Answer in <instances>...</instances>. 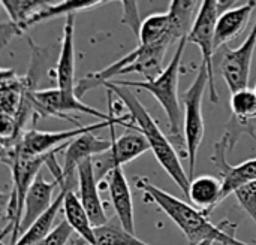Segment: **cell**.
<instances>
[{
    "label": "cell",
    "mask_w": 256,
    "mask_h": 245,
    "mask_svg": "<svg viewBox=\"0 0 256 245\" xmlns=\"http://www.w3.org/2000/svg\"><path fill=\"white\" fill-rule=\"evenodd\" d=\"M70 189L62 186L58 195L56 196L52 205L50 207V210L40 217L38 219L20 238L14 245H34L40 243L42 240H45L51 232H52V225L56 222V217L60 211V208H63V201H64V195L69 192Z\"/></svg>",
    "instance_id": "18"
},
{
    "label": "cell",
    "mask_w": 256,
    "mask_h": 245,
    "mask_svg": "<svg viewBox=\"0 0 256 245\" xmlns=\"http://www.w3.org/2000/svg\"><path fill=\"white\" fill-rule=\"evenodd\" d=\"M255 7L256 1H244L243 4H237L225 10L219 16L214 33V49H219L244 31Z\"/></svg>",
    "instance_id": "15"
},
{
    "label": "cell",
    "mask_w": 256,
    "mask_h": 245,
    "mask_svg": "<svg viewBox=\"0 0 256 245\" xmlns=\"http://www.w3.org/2000/svg\"><path fill=\"white\" fill-rule=\"evenodd\" d=\"M256 49V21L238 48H225L220 55V73L231 93L249 88L250 66Z\"/></svg>",
    "instance_id": "9"
},
{
    "label": "cell",
    "mask_w": 256,
    "mask_h": 245,
    "mask_svg": "<svg viewBox=\"0 0 256 245\" xmlns=\"http://www.w3.org/2000/svg\"><path fill=\"white\" fill-rule=\"evenodd\" d=\"M76 178H78V190H80V201L87 211L94 229L106 225L110 222L105 207L99 196V183L94 177L93 163L92 159L82 162L76 169Z\"/></svg>",
    "instance_id": "11"
},
{
    "label": "cell",
    "mask_w": 256,
    "mask_h": 245,
    "mask_svg": "<svg viewBox=\"0 0 256 245\" xmlns=\"http://www.w3.org/2000/svg\"><path fill=\"white\" fill-rule=\"evenodd\" d=\"M75 18L72 13L66 16L63 27V37L60 46V57L56 67L57 88L63 91H75Z\"/></svg>",
    "instance_id": "14"
},
{
    "label": "cell",
    "mask_w": 256,
    "mask_h": 245,
    "mask_svg": "<svg viewBox=\"0 0 256 245\" xmlns=\"http://www.w3.org/2000/svg\"><path fill=\"white\" fill-rule=\"evenodd\" d=\"M135 187L142 192V199L146 202L156 204L177 225L190 245L206 241L219 245H249L236 238V225H231L230 222H224L219 226L213 225L202 211L156 187L148 178L135 177Z\"/></svg>",
    "instance_id": "1"
},
{
    "label": "cell",
    "mask_w": 256,
    "mask_h": 245,
    "mask_svg": "<svg viewBox=\"0 0 256 245\" xmlns=\"http://www.w3.org/2000/svg\"><path fill=\"white\" fill-rule=\"evenodd\" d=\"M72 234H74L72 228L68 225L66 220H63L62 223H58L52 229V232L45 240H42L40 243H38V244L34 245H66L68 241L70 240Z\"/></svg>",
    "instance_id": "24"
},
{
    "label": "cell",
    "mask_w": 256,
    "mask_h": 245,
    "mask_svg": "<svg viewBox=\"0 0 256 245\" xmlns=\"http://www.w3.org/2000/svg\"><path fill=\"white\" fill-rule=\"evenodd\" d=\"M106 1L104 0H66V1H50L39 13H36L28 22L26 28L33 27L34 24H39L46 19H52L57 16H69L72 13H78L82 10H88L93 7H98Z\"/></svg>",
    "instance_id": "20"
},
{
    "label": "cell",
    "mask_w": 256,
    "mask_h": 245,
    "mask_svg": "<svg viewBox=\"0 0 256 245\" xmlns=\"http://www.w3.org/2000/svg\"><path fill=\"white\" fill-rule=\"evenodd\" d=\"M138 40L140 45H146V46L164 43V42L172 45L174 42H177V39L171 33V21L168 12L148 15L142 21Z\"/></svg>",
    "instance_id": "19"
},
{
    "label": "cell",
    "mask_w": 256,
    "mask_h": 245,
    "mask_svg": "<svg viewBox=\"0 0 256 245\" xmlns=\"http://www.w3.org/2000/svg\"><path fill=\"white\" fill-rule=\"evenodd\" d=\"M230 151V144L226 136L224 135L220 141L214 144L212 163L218 168L222 186H224V199L230 195H234L240 187L256 181V157L244 160L240 165H230L226 160V153Z\"/></svg>",
    "instance_id": "10"
},
{
    "label": "cell",
    "mask_w": 256,
    "mask_h": 245,
    "mask_svg": "<svg viewBox=\"0 0 256 245\" xmlns=\"http://www.w3.org/2000/svg\"><path fill=\"white\" fill-rule=\"evenodd\" d=\"M171 45L168 43H156V45H140L130 51L129 54L123 55L120 60L114 61L111 66L99 70L92 72L81 78L76 82L75 93L81 99L84 94H87L90 90L105 85L111 81V78L117 75H128V73H140L146 78V81L158 78L164 72V57L166 54V49Z\"/></svg>",
    "instance_id": "4"
},
{
    "label": "cell",
    "mask_w": 256,
    "mask_h": 245,
    "mask_svg": "<svg viewBox=\"0 0 256 245\" xmlns=\"http://www.w3.org/2000/svg\"><path fill=\"white\" fill-rule=\"evenodd\" d=\"M255 245H256V243H255Z\"/></svg>",
    "instance_id": "27"
},
{
    "label": "cell",
    "mask_w": 256,
    "mask_h": 245,
    "mask_svg": "<svg viewBox=\"0 0 256 245\" xmlns=\"http://www.w3.org/2000/svg\"><path fill=\"white\" fill-rule=\"evenodd\" d=\"M63 211H64V220L72 228L75 234L80 235V238L88 245H96V235H94V226L84 210L78 195H75L72 190H69L64 195L63 201Z\"/></svg>",
    "instance_id": "17"
},
{
    "label": "cell",
    "mask_w": 256,
    "mask_h": 245,
    "mask_svg": "<svg viewBox=\"0 0 256 245\" xmlns=\"http://www.w3.org/2000/svg\"><path fill=\"white\" fill-rule=\"evenodd\" d=\"M188 45V37L178 42V48L176 49L171 61L164 69V72L150 81H111L122 87H136L140 90L148 91L162 106L166 114L168 124H170V138L176 142V145H184L183 136V114L180 109V99H178V76H180V66L184 48ZM186 148V145H184Z\"/></svg>",
    "instance_id": "3"
},
{
    "label": "cell",
    "mask_w": 256,
    "mask_h": 245,
    "mask_svg": "<svg viewBox=\"0 0 256 245\" xmlns=\"http://www.w3.org/2000/svg\"><path fill=\"white\" fill-rule=\"evenodd\" d=\"M122 3V9H123V24H128L129 28L132 30V33L138 37L140 36V30L142 25V21L140 18V9H138V1H120Z\"/></svg>",
    "instance_id": "23"
},
{
    "label": "cell",
    "mask_w": 256,
    "mask_h": 245,
    "mask_svg": "<svg viewBox=\"0 0 256 245\" xmlns=\"http://www.w3.org/2000/svg\"><path fill=\"white\" fill-rule=\"evenodd\" d=\"M190 204L208 216L224 201L222 180L213 175H201L190 181L189 192L186 196Z\"/></svg>",
    "instance_id": "16"
},
{
    "label": "cell",
    "mask_w": 256,
    "mask_h": 245,
    "mask_svg": "<svg viewBox=\"0 0 256 245\" xmlns=\"http://www.w3.org/2000/svg\"><path fill=\"white\" fill-rule=\"evenodd\" d=\"M110 132H111V139H112L110 150L92 159L94 177L99 184L104 180H106L116 169L123 168V165L150 151V145L147 139L138 130L128 129V132L123 133L120 138L116 136L114 127H111Z\"/></svg>",
    "instance_id": "8"
},
{
    "label": "cell",
    "mask_w": 256,
    "mask_h": 245,
    "mask_svg": "<svg viewBox=\"0 0 256 245\" xmlns=\"http://www.w3.org/2000/svg\"><path fill=\"white\" fill-rule=\"evenodd\" d=\"M105 87L106 90L112 91L120 102H123V105L126 106L128 112L132 117V121L136 130L142 133V136L147 139L150 150L153 151L159 165L171 177V180L180 187L182 193L188 196L189 186H190L189 175L182 165V160H180L178 153L176 151V147L171 144L168 136L160 130L159 124L150 115L147 108L138 100V97L130 91V88L117 85L111 81L106 82Z\"/></svg>",
    "instance_id": "2"
},
{
    "label": "cell",
    "mask_w": 256,
    "mask_h": 245,
    "mask_svg": "<svg viewBox=\"0 0 256 245\" xmlns=\"http://www.w3.org/2000/svg\"><path fill=\"white\" fill-rule=\"evenodd\" d=\"M94 235L96 245H150L136 238L135 234L128 232L117 217H112L106 225L96 228Z\"/></svg>",
    "instance_id": "21"
},
{
    "label": "cell",
    "mask_w": 256,
    "mask_h": 245,
    "mask_svg": "<svg viewBox=\"0 0 256 245\" xmlns=\"http://www.w3.org/2000/svg\"><path fill=\"white\" fill-rule=\"evenodd\" d=\"M208 84V73L206 69V64L201 63L200 70L194 79V82L189 85V88L183 93V136H184V145H186V154L189 160V180H194L195 175V166H196V156L200 151V145L206 135V124L202 117V97L206 87Z\"/></svg>",
    "instance_id": "6"
},
{
    "label": "cell",
    "mask_w": 256,
    "mask_h": 245,
    "mask_svg": "<svg viewBox=\"0 0 256 245\" xmlns=\"http://www.w3.org/2000/svg\"><path fill=\"white\" fill-rule=\"evenodd\" d=\"M240 1L236 0H204L200 12L196 15V19L194 22V27L188 36V43H194L201 49L202 63L206 64L207 73H208V93L212 103L219 102V93L216 90L214 82V61L213 55L216 52L214 49V33H216V24L219 16L237 6Z\"/></svg>",
    "instance_id": "5"
},
{
    "label": "cell",
    "mask_w": 256,
    "mask_h": 245,
    "mask_svg": "<svg viewBox=\"0 0 256 245\" xmlns=\"http://www.w3.org/2000/svg\"><path fill=\"white\" fill-rule=\"evenodd\" d=\"M27 97L32 103V108L38 117H57L75 124V127H82L70 114L81 112L90 117L99 118L100 121H112L117 117L112 114H104L99 109H94L84 103L75 91H63L60 88H45L28 91Z\"/></svg>",
    "instance_id": "7"
},
{
    "label": "cell",
    "mask_w": 256,
    "mask_h": 245,
    "mask_svg": "<svg viewBox=\"0 0 256 245\" xmlns=\"http://www.w3.org/2000/svg\"><path fill=\"white\" fill-rule=\"evenodd\" d=\"M104 187L108 190L111 205L116 211V217L122 223V226L130 232L135 234V217H134V198L132 192L128 183V178L124 175L123 168L116 169L108 178L106 184Z\"/></svg>",
    "instance_id": "13"
},
{
    "label": "cell",
    "mask_w": 256,
    "mask_h": 245,
    "mask_svg": "<svg viewBox=\"0 0 256 245\" xmlns=\"http://www.w3.org/2000/svg\"><path fill=\"white\" fill-rule=\"evenodd\" d=\"M242 133H249L252 138H255L256 139V120L248 123L246 126H243V127L238 130V136H242Z\"/></svg>",
    "instance_id": "25"
},
{
    "label": "cell",
    "mask_w": 256,
    "mask_h": 245,
    "mask_svg": "<svg viewBox=\"0 0 256 245\" xmlns=\"http://www.w3.org/2000/svg\"><path fill=\"white\" fill-rule=\"evenodd\" d=\"M234 196L246 214L254 220L256 225V181L246 184L234 192Z\"/></svg>",
    "instance_id": "22"
},
{
    "label": "cell",
    "mask_w": 256,
    "mask_h": 245,
    "mask_svg": "<svg viewBox=\"0 0 256 245\" xmlns=\"http://www.w3.org/2000/svg\"><path fill=\"white\" fill-rule=\"evenodd\" d=\"M56 186H58V183L56 180L46 181L42 174H39L36 177V180L33 181L32 187L28 189L26 201H24V213H22L21 225H20V231H18V238L38 219H40L50 210V207L52 205V202L56 199V198L52 199Z\"/></svg>",
    "instance_id": "12"
},
{
    "label": "cell",
    "mask_w": 256,
    "mask_h": 245,
    "mask_svg": "<svg viewBox=\"0 0 256 245\" xmlns=\"http://www.w3.org/2000/svg\"><path fill=\"white\" fill-rule=\"evenodd\" d=\"M214 243H212V241H206V243H201V244H198V245H213Z\"/></svg>",
    "instance_id": "26"
}]
</instances>
